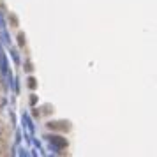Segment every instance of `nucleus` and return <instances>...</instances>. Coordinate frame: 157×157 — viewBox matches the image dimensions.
<instances>
[{
	"label": "nucleus",
	"mask_w": 157,
	"mask_h": 157,
	"mask_svg": "<svg viewBox=\"0 0 157 157\" xmlns=\"http://www.w3.org/2000/svg\"><path fill=\"white\" fill-rule=\"evenodd\" d=\"M51 143H55L57 147H64V145H65V141H64V139H58L57 136H53V138H51Z\"/></svg>",
	"instance_id": "nucleus-1"
}]
</instances>
